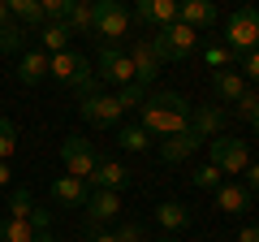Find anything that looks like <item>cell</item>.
Segmentation results:
<instances>
[{
    "instance_id": "6da1fadb",
    "label": "cell",
    "mask_w": 259,
    "mask_h": 242,
    "mask_svg": "<svg viewBox=\"0 0 259 242\" xmlns=\"http://www.w3.org/2000/svg\"><path fill=\"white\" fill-rule=\"evenodd\" d=\"M190 108L194 104L182 91H151L139 108V126L156 139H173V134L190 130Z\"/></svg>"
},
{
    "instance_id": "7a4b0ae2",
    "label": "cell",
    "mask_w": 259,
    "mask_h": 242,
    "mask_svg": "<svg viewBox=\"0 0 259 242\" xmlns=\"http://www.w3.org/2000/svg\"><path fill=\"white\" fill-rule=\"evenodd\" d=\"M91 35L100 39V44H112V48H121V39L130 35V9L125 5H117V0H95L91 5Z\"/></svg>"
},
{
    "instance_id": "3957f363",
    "label": "cell",
    "mask_w": 259,
    "mask_h": 242,
    "mask_svg": "<svg viewBox=\"0 0 259 242\" xmlns=\"http://www.w3.org/2000/svg\"><path fill=\"white\" fill-rule=\"evenodd\" d=\"M194 48H199V30L182 26V22H173V26H164V30H156V35H151V52L160 56V65L186 61Z\"/></svg>"
},
{
    "instance_id": "277c9868",
    "label": "cell",
    "mask_w": 259,
    "mask_h": 242,
    "mask_svg": "<svg viewBox=\"0 0 259 242\" xmlns=\"http://www.w3.org/2000/svg\"><path fill=\"white\" fill-rule=\"evenodd\" d=\"M225 44L238 56L255 52L259 48V9H238L229 22H225Z\"/></svg>"
},
{
    "instance_id": "5b68a950",
    "label": "cell",
    "mask_w": 259,
    "mask_h": 242,
    "mask_svg": "<svg viewBox=\"0 0 259 242\" xmlns=\"http://www.w3.org/2000/svg\"><path fill=\"white\" fill-rule=\"evenodd\" d=\"M95 78H100V83H108V87H130V83H134L130 52H125V48L104 44V48H100V61H95Z\"/></svg>"
},
{
    "instance_id": "8992f818",
    "label": "cell",
    "mask_w": 259,
    "mask_h": 242,
    "mask_svg": "<svg viewBox=\"0 0 259 242\" xmlns=\"http://www.w3.org/2000/svg\"><path fill=\"white\" fill-rule=\"evenodd\" d=\"M207 147H212V160H207V165H216L221 173H246L250 169V147L242 139H233V134H221V139H212Z\"/></svg>"
},
{
    "instance_id": "52a82bcc",
    "label": "cell",
    "mask_w": 259,
    "mask_h": 242,
    "mask_svg": "<svg viewBox=\"0 0 259 242\" xmlns=\"http://www.w3.org/2000/svg\"><path fill=\"white\" fill-rule=\"evenodd\" d=\"M61 165L69 177H78V182H87V177L95 173V165H100V156H95V147L87 139H78V134H69V139L61 143Z\"/></svg>"
},
{
    "instance_id": "ba28073f",
    "label": "cell",
    "mask_w": 259,
    "mask_h": 242,
    "mask_svg": "<svg viewBox=\"0 0 259 242\" xmlns=\"http://www.w3.org/2000/svg\"><path fill=\"white\" fill-rule=\"evenodd\" d=\"M95 69L87 65V56L82 52H56V56H48V78H56V83H65V87H78L82 78H91Z\"/></svg>"
},
{
    "instance_id": "9c48e42d",
    "label": "cell",
    "mask_w": 259,
    "mask_h": 242,
    "mask_svg": "<svg viewBox=\"0 0 259 242\" xmlns=\"http://www.w3.org/2000/svg\"><path fill=\"white\" fill-rule=\"evenodd\" d=\"M125 52H130V65H134V83H139V87H147V83H156V78H160V69H164V65H160V56L151 52V39L147 35L130 39Z\"/></svg>"
},
{
    "instance_id": "30bf717a",
    "label": "cell",
    "mask_w": 259,
    "mask_h": 242,
    "mask_svg": "<svg viewBox=\"0 0 259 242\" xmlns=\"http://www.w3.org/2000/svg\"><path fill=\"white\" fill-rule=\"evenodd\" d=\"M78 112H82V121H91V126H100V130H117L121 126V104L112 100V95H91V100H78Z\"/></svg>"
},
{
    "instance_id": "8fae6325",
    "label": "cell",
    "mask_w": 259,
    "mask_h": 242,
    "mask_svg": "<svg viewBox=\"0 0 259 242\" xmlns=\"http://www.w3.org/2000/svg\"><path fill=\"white\" fill-rule=\"evenodd\" d=\"M225 126H229V112H225L221 104H194V108H190V130L199 134L203 143L221 139Z\"/></svg>"
},
{
    "instance_id": "7c38bea8",
    "label": "cell",
    "mask_w": 259,
    "mask_h": 242,
    "mask_svg": "<svg viewBox=\"0 0 259 242\" xmlns=\"http://www.w3.org/2000/svg\"><path fill=\"white\" fill-rule=\"evenodd\" d=\"M130 182H134V173H130L121 160H100V165H95V173L87 177V186H91V190H112V195H121Z\"/></svg>"
},
{
    "instance_id": "4fadbf2b",
    "label": "cell",
    "mask_w": 259,
    "mask_h": 242,
    "mask_svg": "<svg viewBox=\"0 0 259 242\" xmlns=\"http://www.w3.org/2000/svg\"><path fill=\"white\" fill-rule=\"evenodd\" d=\"M130 18H134V22H143V26L164 30V26H173V22H177V0H139Z\"/></svg>"
},
{
    "instance_id": "5bb4252c",
    "label": "cell",
    "mask_w": 259,
    "mask_h": 242,
    "mask_svg": "<svg viewBox=\"0 0 259 242\" xmlns=\"http://www.w3.org/2000/svg\"><path fill=\"white\" fill-rule=\"evenodd\" d=\"M199 147H203V139H199L194 130H182V134H173V139L160 143V160H168V165H182V160H190Z\"/></svg>"
},
{
    "instance_id": "9a60e30c",
    "label": "cell",
    "mask_w": 259,
    "mask_h": 242,
    "mask_svg": "<svg viewBox=\"0 0 259 242\" xmlns=\"http://www.w3.org/2000/svg\"><path fill=\"white\" fill-rule=\"evenodd\" d=\"M117 216H121V195L91 190V199H87V225H104V221H117Z\"/></svg>"
},
{
    "instance_id": "2e32d148",
    "label": "cell",
    "mask_w": 259,
    "mask_h": 242,
    "mask_svg": "<svg viewBox=\"0 0 259 242\" xmlns=\"http://www.w3.org/2000/svg\"><path fill=\"white\" fill-rule=\"evenodd\" d=\"M177 22L190 30H207L216 26V5H207V0H182L177 5Z\"/></svg>"
},
{
    "instance_id": "e0dca14e",
    "label": "cell",
    "mask_w": 259,
    "mask_h": 242,
    "mask_svg": "<svg viewBox=\"0 0 259 242\" xmlns=\"http://www.w3.org/2000/svg\"><path fill=\"white\" fill-rule=\"evenodd\" d=\"M52 199H56L61 208H87V199H91V186L65 173V177H56V182H52Z\"/></svg>"
},
{
    "instance_id": "ac0fdd59",
    "label": "cell",
    "mask_w": 259,
    "mask_h": 242,
    "mask_svg": "<svg viewBox=\"0 0 259 242\" xmlns=\"http://www.w3.org/2000/svg\"><path fill=\"white\" fill-rule=\"evenodd\" d=\"M212 95L216 104H238L246 95V78L238 69H221V74H212Z\"/></svg>"
},
{
    "instance_id": "d6986e66",
    "label": "cell",
    "mask_w": 259,
    "mask_h": 242,
    "mask_svg": "<svg viewBox=\"0 0 259 242\" xmlns=\"http://www.w3.org/2000/svg\"><path fill=\"white\" fill-rule=\"evenodd\" d=\"M216 208L229 212V216L246 212V208H250V190L242 186V182H221V190H216Z\"/></svg>"
},
{
    "instance_id": "ffe728a7",
    "label": "cell",
    "mask_w": 259,
    "mask_h": 242,
    "mask_svg": "<svg viewBox=\"0 0 259 242\" xmlns=\"http://www.w3.org/2000/svg\"><path fill=\"white\" fill-rule=\"evenodd\" d=\"M69 30H65V22H44L39 26V52L44 56H56V52H69Z\"/></svg>"
},
{
    "instance_id": "44dd1931",
    "label": "cell",
    "mask_w": 259,
    "mask_h": 242,
    "mask_svg": "<svg viewBox=\"0 0 259 242\" xmlns=\"http://www.w3.org/2000/svg\"><path fill=\"white\" fill-rule=\"evenodd\" d=\"M18 78H22L26 87H35V83H44V78H48V56L39 52V48L22 52V61H18Z\"/></svg>"
},
{
    "instance_id": "7402d4cb",
    "label": "cell",
    "mask_w": 259,
    "mask_h": 242,
    "mask_svg": "<svg viewBox=\"0 0 259 242\" xmlns=\"http://www.w3.org/2000/svg\"><path fill=\"white\" fill-rule=\"evenodd\" d=\"M156 221L164 225L168 238H173L177 229H186V225H190V208H186V204H173V199H164V204L156 208Z\"/></svg>"
},
{
    "instance_id": "603a6c76",
    "label": "cell",
    "mask_w": 259,
    "mask_h": 242,
    "mask_svg": "<svg viewBox=\"0 0 259 242\" xmlns=\"http://www.w3.org/2000/svg\"><path fill=\"white\" fill-rule=\"evenodd\" d=\"M9 18L18 26H44V9L39 0H9Z\"/></svg>"
},
{
    "instance_id": "cb8c5ba5",
    "label": "cell",
    "mask_w": 259,
    "mask_h": 242,
    "mask_svg": "<svg viewBox=\"0 0 259 242\" xmlns=\"http://www.w3.org/2000/svg\"><path fill=\"white\" fill-rule=\"evenodd\" d=\"M26 52V26L9 22V26H0V56H22Z\"/></svg>"
},
{
    "instance_id": "d4e9b609",
    "label": "cell",
    "mask_w": 259,
    "mask_h": 242,
    "mask_svg": "<svg viewBox=\"0 0 259 242\" xmlns=\"http://www.w3.org/2000/svg\"><path fill=\"white\" fill-rule=\"evenodd\" d=\"M91 5H82V0H74L69 5V18H65V30L69 35H91Z\"/></svg>"
},
{
    "instance_id": "484cf974",
    "label": "cell",
    "mask_w": 259,
    "mask_h": 242,
    "mask_svg": "<svg viewBox=\"0 0 259 242\" xmlns=\"http://www.w3.org/2000/svg\"><path fill=\"white\" fill-rule=\"evenodd\" d=\"M203 61H207V69H212V74H221V69H229V65H238L242 56L233 52L229 44H212V48H207V52H203Z\"/></svg>"
},
{
    "instance_id": "4316f807",
    "label": "cell",
    "mask_w": 259,
    "mask_h": 242,
    "mask_svg": "<svg viewBox=\"0 0 259 242\" xmlns=\"http://www.w3.org/2000/svg\"><path fill=\"white\" fill-rule=\"evenodd\" d=\"M117 143L125 151H147L151 147V134L143 130V126H117Z\"/></svg>"
},
{
    "instance_id": "83f0119b",
    "label": "cell",
    "mask_w": 259,
    "mask_h": 242,
    "mask_svg": "<svg viewBox=\"0 0 259 242\" xmlns=\"http://www.w3.org/2000/svg\"><path fill=\"white\" fill-rule=\"evenodd\" d=\"M0 242H35V229H30V221H0Z\"/></svg>"
},
{
    "instance_id": "f1b7e54d",
    "label": "cell",
    "mask_w": 259,
    "mask_h": 242,
    "mask_svg": "<svg viewBox=\"0 0 259 242\" xmlns=\"http://www.w3.org/2000/svg\"><path fill=\"white\" fill-rule=\"evenodd\" d=\"M112 100L121 104V112H130V108H143V100H147V87H139V83L117 87V91H112Z\"/></svg>"
},
{
    "instance_id": "f546056e",
    "label": "cell",
    "mask_w": 259,
    "mask_h": 242,
    "mask_svg": "<svg viewBox=\"0 0 259 242\" xmlns=\"http://www.w3.org/2000/svg\"><path fill=\"white\" fill-rule=\"evenodd\" d=\"M30 212H35L30 190H13L9 195V221H30Z\"/></svg>"
},
{
    "instance_id": "4dcf8cb0",
    "label": "cell",
    "mask_w": 259,
    "mask_h": 242,
    "mask_svg": "<svg viewBox=\"0 0 259 242\" xmlns=\"http://www.w3.org/2000/svg\"><path fill=\"white\" fill-rule=\"evenodd\" d=\"M221 169H216V165H199V169H194V186H199V190H221Z\"/></svg>"
},
{
    "instance_id": "1f68e13d",
    "label": "cell",
    "mask_w": 259,
    "mask_h": 242,
    "mask_svg": "<svg viewBox=\"0 0 259 242\" xmlns=\"http://www.w3.org/2000/svg\"><path fill=\"white\" fill-rule=\"evenodd\" d=\"M13 147H18V126L9 117H0V160H9Z\"/></svg>"
},
{
    "instance_id": "d6a6232c",
    "label": "cell",
    "mask_w": 259,
    "mask_h": 242,
    "mask_svg": "<svg viewBox=\"0 0 259 242\" xmlns=\"http://www.w3.org/2000/svg\"><path fill=\"white\" fill-rule=\"evenodd\" d=\"M69 5H74V0H44V5H39V9H44V22H65L69 18Z\"/></svg>"
},
{
    "instance_id": "836d02e7",
    "label": "cell",
    "mask_w": 259,
    "mask_h": 242,
    "mask_svg": "<svg viewBox=\"0 0 259 242\" xmlns=\"http://www.w3.org/2000/svg\"><path fill=\"white\" fill-rule=\"evenodd\" d=\"M117 242H147V229H143L139 221H125V225H117Z\"/></svg>"
},
{
    "instance_id": "e575fe53",
    "label": "cell",
    "mask_w": 259,
    "mask_h": 242,
    "mask_svg": "<svg viewBox=\"0 0 259 242\" xmlns=\"http://www.w3.org/2000/svg\"><path fill=\"white\" fill-rule=\"evenodd\" d=\"M233 112H238V117H246V121H255V117H259V95L246 91V95L238 100V108H233Z\"/></svg>"
},
{
    "instance_id": "d590c367",
    "label": "cell",
    "mask_w": 259,
    "mask_h": 242,
    "mask_svg": "<svg viewBox=\"0 0 259 242\" xmlns=\"http://www.w3.org/2000/svg\"><path fill=\"white\" fill-rule=\"evenodd\" d=\"M238 74L242 78H250V83H259V48H255V52H246V56H242V61H238Z\"/></svg>"
},
{
    "instance_id": "8d00e7d4",
    "label": "cell",
    "mask_w": 259,
    "mask_h": 242,
    "mask_svg": "<svg viewBox=\"0 0 259 242\" xmlns=\"http://www.w3.org/2000/svg\"><path fill=\"white\" fill-rule=\"evenodd\" d=\"M48 225H52V212H48V208H39V204H35V212H30V229H35V233H44Z\"/></svg>"
},
{
    "instance_id": "74e56055",
    "label": "cell",
    "mask_w": 259,
    "mask_h": 242,
    "mask_svg": "<svg viewBox=\"0 0 259 242\" xmlns=\"http://www.w3.org/2000/svg\"><path fill=\"white\" fill-rule=\"evenodd\" d=\"M87 242H117L112 229H100V225H87Z\"/></svg>"
},
{
    "instance_id": "f35d334b",
    "label": "cell",
    "mask_w": 259,
    "mask_h": 242,
    "mask_svg": "<svg viewBox=\"0 0 259 242\" xmlns=\"http://www.w3.org/2000/svg\"><path fill=\"white\" fill-rule=\"evenodd\" d=\"M242 186L250 190V195H259V160H250V169H246V182Z\"/></svg>"
},
{
    "instance_id": "ab89813d",
    "label": "cell",
    "mask_w": 259,
    "mask_h": 242,
    "mask_svg": "<svg viewBox=\"0 0 259 242\" xmlns=\"http://www.w3.org/2000/svg\"><path fill=\"white\" fill-rule=\"evenodd\" d=\"M238 242H259V225H242V229H238Z\"/></svg>"
},
{
    "instance_id": "60d3db41",
    "label": "cell",
    "mask_w": 259,
    "mask_h": 242,
    "mask_svg": "<svg viewBox=\"0 0 259 242\" xmlns=\"http://www.w3.org/2000/svg\"><path fill=\"white\" fill-rule=\"evenodd\" d=\"M9 22H13L9 18V0H0V26H9Z\"/></svg>"
},
{
    "instance_id": "b9f144b4",
    "label": "cell",
    "mask_w": 259,
    "mask_h": 242,
    "mask_svg": "<svg viewBox=\"0 0 259 242\" xmlns=\"http://www.w3.org/2000/svg\"><path fill=\"white\" fill-rule=\"evenodd\" d=\"M0 186H9V160H0Z\"/></svg>"
},
{
    "instance_id": "7bdbcfd3",
    "label": "cell",
    "mask_w": 259,
    "mask_h": 242,
    "mask_svg": "<svg viewBox=\"0 0 259 242\" xmlns=\"http://www.w3.org/2000/svg\"><path fill=\"white\" fill-rule=\"evenodd\" d=\"M35 242H61V238H56L52 229H44V233H35Z\"/></svg>"
},
{
    "instance_id": "ee69618b",
    "label": "cell",
    "mask_w": 259,
    "mask_h": 242,
    "mask_svg": "<svg viewBox=\"0 0 259 242\" xmlns=\"http://www.w3.org/2000/svg\"><path fill=\"white\" fill-rule=\"evenodd\" d=\"M156 242H177V238H168V233H164V238H156Z\"/></svg>"
},
{
    "instance_id": "f6af8a7d",
    "label": "cell",
    "mask_w": 259,
    "mask_h": 242,
    "mask_svg": "<svg viewBox=\"0 0 259 242\" xmlns=\"http://www.w3.org/2000/svg\"><path fill=\"white\" fill-rule=\"evenodd\" d=\"M250 126H255V134H259V117H255V121H250Z\"/></svg>"
}]
</instances>
